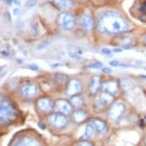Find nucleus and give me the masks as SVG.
I'll use <instances>...</instances> for the list:
<instances>
[{
  "label": "nucleus",
  "mask_w": 146,
  "mask_h": 146,
  "mask_svg": "<svg viewBox=\"0 0 146 146\" xmlns=\"http://www.w3.org/2000/svg\"><path fill=\"white\" fill-rule=\"evenodd\" d=\"M60 64H59V63H57V64H52V68H58V67H60Z\"/></svg>",
  "instance_id": "f704fd0d"
},
{
  "label": "nucleus",
  "mask_w": 146,
  "mask_h": 146,
  "mask_svg": "<svg viewBox=\"0 0 146 146\" xmlns=\"http://www.w3.org/2000/svg\"><path fill=\"white\" fill-rule=\"evenodd\" d=\"M101 52H102V54H104V55H111L114 52H113V50H111L109 48H103L101 50Z\"/></svg>",
  "instance_id": "4be33fe9"
},
{
  "label": "nucleus",
  "mask_w": 146,
  "mask_h": 146,
  "mask_svg": "<svg viewBox=\"0 0 146 146\" xmlns=\"http://www.w3.org/2000/svg\"><path fill=\"white\" fill-rule=\"evenodd\" d=\"M98 27L102 33L113 35L126 31L128 29V24L120 14L106 12L100 16Z\"/></svg>",
  "instance_id": "f257e3e1"
},
{
  "label": "nucleus",
  "mask_w": 146,
  "mask_h": 146,
  "mask_svg": "<svg viewBox=\"0 0 146 146\" xmlns=\"http://www.w3.org/2000/svg\"><path fill=\"white\" fill-rule=\"evenodd\" d=\"M102 63L101 62H94L88 66L89 69H94V70H98V69H102Z\"/></svg>",
  "instance_id": "412c9836"
},
{
  "label": "nucleus",
  "mask_w": 146,
  "mask_h": 146,
  "mask_svg": "<svg viewBox=\"0 0 146 146\" xmlns=\"http://www.w3.org/2000/svg\"><path fill=\"white\" fill-rule=\"evenodd\" d=\"M37 106L40 110L43 111V112H49L52 109V100L47 98H40L38 100L37 102Z\"/></svg>",
  "instance_id": "ddd939ff"
},
{
  "label": "nucleus",
  "mask_w": 146,
  "mask_h": 146,
  "mask_svg": "<svg viewBox=\"0 0 146 146\" xmlns=\"http://www.w3.org/2000/svg\"><path fill=\"white\" fill-rule=\"evenodd\" d=\"M112 101H113V96L108 93L104 92L95 101L94 109L96 111H102L112 103Z\"/></svg>",
  "instance_id": "39448f33"
},
{
  "label": "nucleus",
  "mask_w": 146,
  "mask_h": 146,
  "mask_svg": "<svg viewBox=\"0 0 146 146\" xmlns=\"http://www.w3.org/2000/svg\"><path fill=\"white\" fill-rule=\"evenodd\" d=\"M77 146H94L93 143H89V142H87V141H82V142H80Z\"/></svg>",
  "instance_id": "b1692460"
},
{
  "label": "nucleus",
  "mask_w": 146,
  "mask_h": 146,
  "mask_svg": "<svg viewBox=\"0 0 146 146\" xmlns=\"http://www.w3.org/2000/svg\"><path fill=\"white\" fill-rule=\"evenodd\" d=\"M141 10L143 11V12H146V1L142 5V7H141Z\"/></svg>",
  "instance_id": "2f4dec72"
},
{
  "label": "nucleus",
  "mask_w": 146,
  "mask_h": 146,
  "mask_svg": "<svg viewBox=\"0 0 146 146\" xmlns=\"http://www.w3.org/2000/svg\"><path fill=\"white\" fill-rule=\"evenodd\" d=\"M55 111H57L58 113L63 114V115H68L71 111V106L68 102V101L63 100V99H59L56 101L55 106H54Z\"/></svg>",
  "instance_id": "1a4fd4ad"
},
{
  "label": "nucleus",
  "mask_w": 146,
  "mask_h": 146,
  "mask_svg": "<svg viewBox=\"0 0 146 146\" xmlns=\"http://www.w3.org/2000/svg\"><path fill=\"white\" fill-rule=\"evenodd\" d=\"M55 80L58 83H64L68 80V77H67V75L63 74V73H58V74L55 75Z\"/></svg>",
  "instance_id": "aec40b11"
},
{
  "label": "nucleus",
  "mask_w": 146,
  "mask_h": 146,
  "mask_svg": "<svg viewBox=\"0 0 146 146\" xmlns=\"http://www.w3.org/2000/svg\"><path fill=\"white\" fill-rule=\"evenodd\" d=\"M109 64H110L111 66H114V67H118V66L120 65L118 61H116V60H112V61H110Z\"/></svg>",
  "instance_id": "a878e982"
},
{
  "label": "nucleus",
  "mask_w": 146,
  "mask_h": 146,
  "mask_svg": "<svg viewBox=\"0 0 146 146\" xmlns=\"http://www.w3.org/2000/svg\"><path fill=\"white\" fill-rule=\"evenodd\" d=\"M3 1L7 4V5H13V3H14V0H3Z\"/></svg>",
  "instance_id": "c85d7f7f"
},
{
  "label": "nucleus",
  "mask_w": 146,
  "mask_h": 146,
  "mask_svg": "<svg viewBox=\"0 0 146 146\" xmlns=\"http://www.w3.org/2000/svg\"><path fill=\"white\" fill-rule=\"evenodd\" d=\"M102 71H103L104 73H111V72H112L111 69H108V68H103V69H102Z\"/></svg>",
  "instance_id": "7c9ffc66"
},
{
  "label": "nucleus",
  "mask_w": 146,
  "mask_h": 146,
  "mask_svg": "<svg viewBox=\"0 0 146 146\" xmlns=\"http://www.w3.org/2000/svg\"><path fill=\"white\" fill-rule=\"evenodd\" d=\"M87 113L84 110H76L72 115V119L76 123H81L87 119Z\"/></svg>",
  "instance_id": "dca6fc26"
},
{
  "label": "nucleus",
  "mask_w": 146,
  "mask_h": 146,
  "mask_svg": "<svg viewBox=\"0 0 146 146\" xmlns=\"http://www.w3.org/2000/svg\"><path fill=\"white\" fill-rule=\"evenodd\" d=\"M17 117V112L15 108L11 105L8 100H4L2 98L1 104H0V118H1V123H8L10 122L14 121Z\"/></svg>",
  "instance_id": "f03ea898"
},
{
  "label": "nucleus",
  "mask_w": 146,
  "mask_h": 146,
  "mask_svg": "<svg viewBox=\"0 0 146 146\" xmlns=\"http://www.w3.org/2000/svg\"><path fill=\"white\" fill-rule=\"evenodd\" d=\"M102 89L106 93H108L112 96H115L118 92L119 84L116 80H108L102 84Z\"/></svg>",
  "instance_id": "6e6552de"
},
{
  "label": "nucleus",
  "mask_w": 146,
  "mask_h": 146,
  "mask_svg": "<svg viewBox=\"0 0 146 146\" xmlns=\"http://www.w3.org/2000/svg\"><path fill=\"white\" fill-rule=\"evenodd\" d=\"M100 86V78L98 76H93L90 80V82H89V91H90V93L93 95L97 94L99 90Z\"/></svg>",
  "instance_id": "2eb2a0df"
},
{
  "label": "nucleus",
  "mask_w": 146,
  "mask_h": 146,
  "mask_svg": "<svg viewBox=\"0 0 146 146\" xmlns=\"http://www.w3.org/2000/svg\"><path fill=\"white\" fill-rule=\"evenodd\" d=\"M54 4L60 9H63V10H69L73 5L70 0H54Z\"/></svg>",
  "instance_id": "f3484780"
},
{
  "label": "nucleus",
  "mask_w": 146,
  "mask_h": 146,
  "mask_svg": "<svg viewBox=\"0 0 146 146\" xmlns=\"http://www.w3.org/2000/svg\"><path fill=\"white\" fill-rule=\"evenodd\" d=\"M20 13H21V10L19 8H15L14 9V15H19Z\"/></svg>",
  "instance_id": "c756f323"
},
{
  "label": "nucleus",
  "mask_w": 146,
  "mask_h": 146,
  "mask_svg": "<svg viewBox=\"0 0 146 146\" xmlns=\"http://www.w3.org/2000/svg\"><path fill=\"white\" fill-rule=\"evenodd\" d=\"M81 88H82V85H81V82L76 80V78H73V80H70L67 85L66 88V95L69 97H73L75 95H78L81 91Z\"/></svg>",
  "instance_id": "0eeeda50"
},
{
  "label": "nucleus",
  "mask_w": 146,
  "mask_h": 146,
  "mask_svg": "<svg viewBox=\"0 0 146 146\" xmlns=\"http://www.w3.org/2000/svg\"><path fill=\"white\" fill-rule=\"evenodd\" d=\"M70 104L74 106V108H80V106L83 105V99L80 96H78V95H75V96H73L70 98Z\"/></svg>",
  "instance_id": "a211bd4d"
},
{
  "label": "nucleus",
  "mask_w": 146,
  "mask_h": 146,
  "mask_svg": "<svg viewBox=\"0 0 146 146\" xmlns=\"http://www.w3.org/2000/svg\"><path fill=\"white\" fill-rule=\"evenodd\" d=\"M144 42H145V44H146V35H145V37H144Z\"/></svg>",
  "instance_id": "e433bc0d"
},
{
  "label": "nucleus",
  "mask_w": 146,
  "mask_h": 146,
  "mask_svg": "<svg viewBox=\"0 0 146 146\" xmlns=\"http://www.w3.org/2000/svg\"><path fill=\"white\" fill-rule=\"evenodd\" d=\"M12 146H41V144L35 138L22 137L16 140Z\"/></svg>",
  "instance_id": "9d476101"
},
{
  "label": "nucleus",
  "mask_w": 146,
  "mask_h": 146,
  "mask_svg": "<svg viewBox=\"0 0 146 146\" xmlns=\"http://www.w3.org/2000/svg\"><path fill=\"white\" fill-rule=\"evenodd\" d=\"M38 91V87L33 83H29L25 85L21 88V93L25 98H33L35 97Z\"/></svg>",
  "instance_id": "9b49d317"
},
{
  "label": "nucleus",
  "mask_w": 146,
  "mask_h": 146,
  "mask_svg": "<svg viewBox=\"0 0 146 146\" xmlns=\"http://www.w3.org/2000/svg\"><path fill=\"white\" fill-rule=\"evenodd\" d=\"M29 68H30L31 70H39L38 66H37L36 64H31V65L29 66Z\"/></svg>",
  "instance_id": "cd10ccee"
},
{
  "label": "nucleus",
  "mask_w": 146,
  "mask_h": 146,
  "mask_svg": "<svg viewBox=\"0 0 146 146\" xmlns=\"http://www.w3.org/2000/svg\"><path fill=\"white\" fill-rule=\"evenodd\" d=\"M48 122L50 125L54 128H58V129H61L66 126L67 122H68V119L67 117L60 113H55L50 115L48 117Z\"/></svg>",
  "instance_id": "423d86ee"
},
{
  "label": "nucleus",
  "mask_w": 146,
  "mask_h": 146,
  "mask_svg": "<svg viewBox=\"0 0 146 146\" xmlns=\"http://www.w3.org/2000/svg\"><path fill=\"white\" fill-rule=\"evenodd\" d=\"M80 24L82 27V29L86 32H89L90 30H92L93 28V25H94V21L93 18L90 15H84L80 17Z\"/></svg>",
  "instance_id": "f8f14e48"
},
{
  "label": "nucleus",
  "mask_w": 146,
  "mask_h": 146,
  "mask_svg": "<svg viewBox=\"0 0 146 146\" xmlns=\"http://www.w3.org/2000/svg\"><path fill=\"white\" fill-rule=\"evenodd\" d=\"M125 112V105L122 101H117L111 106L108 111V116L112 121L119 120Z\"/></svg>",
  "instance_id": "7ed1b4c3"
},
{
  "label": "nucleus",
  "mask_w": 146,
  "mask_h": 146,
  "mask_svg": "<svg viewBox=\"0 0 146 146\" xmlns=\"http://www.w3.org/2000/svg\"><path fill=\"white\" fill-rule=\"evenodd\" d=\"M89 123L94 127V129L96 130L97 133H104L106 131V125L105 122H103L100 119H97V118H93L89 121Z\"/></svg>",
  "instance_id": "4468645a"
},
{
  "label": "nucleus",
  "mask_w": 146,
  "mask_h": 146,
  "mask_svg": "<svg viewBox=\"0 0 146 146\" xmlns=\"http://www.w3.org/2000/svg\"><path fill=\"white\" fill-rule=\"evenodd\" d=\"M113 52H122V49H114Z\"/></svg>",
  "instance_id": "72a5a7b5"
},
{
  "label": "nucleus",
  "mask_w": 146,
  "mask_h": 146,
  "mask_svg": "<svg viewBox=\"0 0 146 146\" xmlns=\"http://www.w3.org/2000/svg\"><path fill=\"white\" fill-rule=\"evenodd\" d=\"M75 18L69 13H62L58 17V24L65 31H71L75 26Z\"/></svg>",
  "instance_id": "20e7f679"
},
{
  "label": "nucleus",
  "mask_w": 146,
  "mask_h": 146,
  "mask_svg": "<svg viewBox=\"0 0 146 146\" xmlns=\"http://www.w3.org/2000/svg\"><path fill=\"white\" fill-rule=\"evenodd\" d=\"M48 46V42H40L37 45V49L38 50H40V49H43V48H45V47H47Z\"/></svg>",
  "instance_id": "393cba45"
},
{
  "label": "nucleus",
  "mask_w": 146,
  "mask_h": 146,
  "mask_svg": "<svg viewBox=\"0 0 146 146\" xmlns=\"http://www.w3.org/2000/svg\"><path fill=\"white\" fill-rule=\"evenodd\" d=\"M95 131H96V130L94 129V127L90 125V123H88V125H87L86 127H85V132H84V138H85V139L90 138L91 136H93Z\"/></svg>",
  "instance_id": "6ab92c4d"
},
{
  "label": "nucleus",
  "mask_w": 146,
  "mask_h": 146,
  "mask_svg": "<svg viewBox=\"0 0 146 146\" xmlns=\"http://www.w3.org/2000/svg\"><path fill=\"white\" fill-rule=\"evenodd\" d=\"M14 3L16 5H21V1H20V0H14Z\"/></svg>",
  "instance_id": "473e14b6"
},
{
  "label": "nucleus",
  "mask_w": 146,
  "mask_h": 146,
  "mask_svg": "<svg viewBox=\"0 0 146 146\" xmlns=\"http://www.w3.org/2000/svg\"><path fill=\"white\" fill-rule=\"evenodd\" d=\"M145 142H146V138H145Z\"/></svg>",
  "instance_id": "4c0bfd02"
},
{
  "label": "nucleus",
  "mask_w": 146,
  "mask_h": 146,
  "mask_svg": "<svg viewBox=\"0 0 146 146\" xmlns=\"http://www.w3.org/2000/svg\"><path fill=\"white\" fill-rule=\"evenodd\" d=\"M36 2H37V0H27L26 3H25V5L27 7L31 8V7H33V5H35Z\"/></svg>",
  "instance_id": "5701e85b"
},
{
  "label": "nucleus",
  "mask_w": 146,
  "mask_h": 146,
  "mask_svg": "<svg viewBox=\"0 0 146 146\" xmlns=\"http://www.w3.org/2000/svg\"><path fill=\"white\" fill-rule=\"evenodd\" d=\"M39 126H40V127H42V128H44V127L42 126V123H39Z\"/></svg>",
  "instance_id": "c9c22d12"
},
{
  "label": "nucleus",
  "mask_w": 146,
  "mask_h": 146,
  "mask_svg": "<svg viewBox=\"0 0 146 146\" xmlns=\"http://www.w3.org/2000/svg\"><path fill=\"white\" fill-rule=\"evenodd\" d=\"M31 31H32L33 33V31H35V35H36V33H37V27H36L35 25H31Z\"/></svg>",
  "instance_id": "bb28decb"
}]
</instances>
